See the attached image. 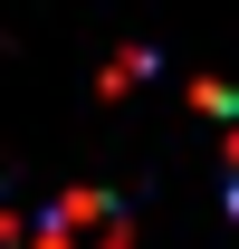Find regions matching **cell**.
<instances>
[{
    "label": "cell",
    "mask_w": 239,
    "mask_h": 249,
    "mask_svg": "<svg viewBox=\"0 0 239 249\" xmlns=\"http://www.w3.org/2000/svg\"><path fill=\"white\" fill-rule=\"evenodd\" d=\"M38 249H124V211L96 192H67L58 211L38 220Z\"/></svg>",
    "instance_id": "cell-1"
},
{
    "label": "cell",
    "mask_w": 239,
    "mask_h": 249,
    "mask_svg": "<svg viewBox=\"0 0 239 249\" xmlns=\"http://www.w3.org/2000/svg\"><path fill=\"white\" fill-rule=\"evenodd\" d=\"M230 201H239V182H230Z\"/></svg>",
    "instance_id": "cell-2"
}]
</instances>
